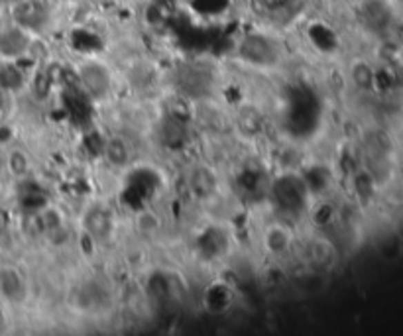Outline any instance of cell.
<instances>
[{"instance_id":"1","label":"cell","mask_w":403,"mask_h":336,"mask_svg":"<svg viewBox=\"0 0 403 336\" xmlns=\"http://www.w3.org/2000/svg\"><path fill=\"white\" fill-rule=\"evenodd\" d=\"M14 18L22 26H34V24H38L39 20L43 18V8L39 6L38 2H34V0H26V2H22V4L16 6Z\"/></svg>"},{"instance_id":"2","label":"cell","mask_w":403,"mask_h":336,"mask_svg":"<svg viewBox=\"0 0 403 336\" xmlns=\"http://www.w3.org/2000/svg\"><path fill=\"white\" fill-rule=\"evenodd\" d=\"M26 36L20 30H6L4 34H0V52L6 55H16L24 50L26 46Z\"/></svg>"},{"instance_id":"3","label":"cell","mask_w":403,"mask_h":336,"mask_svg":"<svg viewBox=\"0 0 403 336\" xmlns=\"http://www.w3.org/2000/svg\"><path fill=\"white\" fill-rule=\"evenodd\" d=\"M0 287H2V291L10 299H20V295H22L20 277L14 272H10V270L2 272V275H0Z\"/></svg>"},{"instance_id":"4","label":"cell","mask_w":403,"mask_h":336,"mask_svg":"<svg viewBox=\"0 0 403 336\" xmlns=\"http://www.w3.org/2000/svg\"><path fill=\"white\" fill-rule=\"evenodd\" d=\"M193 4H195L197 10H201V12L205 14H213L222 10L226 6V0H195Z\"/></svg>"},{"instance_id":"5","label":"cell","mask_w":403,"mask_h":336,"mask_svg":"<svg viewBox=\"0 0 403 336\" xmlns=\"http://www.w3.org/2000/svg\"><path fill=\"white\" fill-rule=\"evenodd\" d=\"M12 171L14 173H24L26 171V161H24L22 154H18V152L12 155Z\"/></svg>"},{"instance_id":"6","label":"cell","mask_w":403,"mask_h":336,"mask_svg":"<svg viewBox=\"0 0 403 336\" xmlns=\"http://www.w3.org/2000/svg\"><path fill=\"white\" fill-rule=\"evenodd\" d=\"M0 326H2V317H0Z\"/></svg>"}]
</instances>
